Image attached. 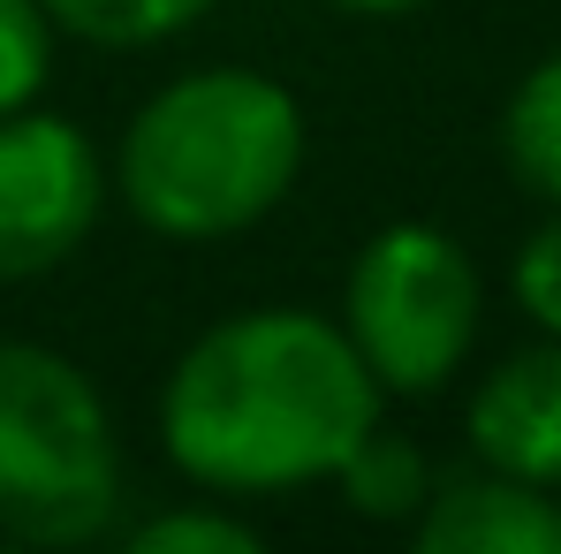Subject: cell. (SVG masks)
<instances>
[{
	"label": "cell",
	"mask_w": 561,
	"mask_h": 554,
	"mask_svg": "<svg viewBox=\"0 0 561 554\" xmlns=\"http://www.w3.org/2000/svg\"><path fill=\"white\" fill-rule=\"evenodd\" d=\"M508 289H516L524 319H531L539 335H554V342H561V205H547V221L524 236Z\"/></svg>",
	"instance_id": "cell-13"
},
{
	"label": "cell",
	"mask_w": 561,
	"mask_h": 554,
	"mask_svg": "<svg viewBox=\"0 0 561 554\" xmlns=\"http://www.w3.org/2000/svg\"><path fill=\"white\" fill-rule=\"evenodd\" d=\"M106 152L84 122L15 106L0 114V289L61 274L106 213Z\"/></svg>",
	"instance_id": "cell-5"
},
{
	"label": "cell",
	"mask_w": 561,
	"mask_h": 554,
	"mask_svg": "<svg viewBox=\"0 0 561 554\" xmlns=\"http://www.w3.org/2000/svg\"><path fill=\"white\" fill-rule=\"evenodd\" d=\"M433 478H440L433 456H425L410 433H387V426H373L350 456L334 463V494H342V509L365 517V524H410V517L425 509Z\"/></svg>",
	"instance_id": "cell-9"
},
{
	"label": "cell",
	"mask_w": 561,
	"mask_h": 554,
	"mask_svg": "<svg viewBox=\"0 0 561 554\" xmlns=\"http://www.w3.org/2000/svg\"><path fill=\"white\" fill-rule=\"evenodd\" d=\"M327 8H342V15H373V23H394V15H417V8H433V0H327Z\"/></svg>",
	"instance_id": "cell-14"
},
{
	"label": "cell",
	"mask_w": 561,
	"mask_h": 554,
	"mask_svg": "<svg viewBox=\"0 0 561 554\" xmlns=\"http://www.w3.org/2000/svg\"><path fill=\"white\" fill-rule=\"evenodd\" d=\"M379 380L342 319L304 304H251L190 335L160 380V456L197 494L280 501L350 456L379 426Z\"/></svg>",
	"instance_id": "cell-1"
},
{
	"label": "cell",
	"mask_w": 561,
	"mask_h": 554,
	"mask_svg": "<svg viewBox=\"0 0 561 554\" xmlns=\"http://www.w3.org/2000/svg\"><path fill=\"white\" fill-rule=\"evenodd\" d=\"M129 463L99 380L54 342H0V540L92 547L122 532Z\"/></svg>",
	"instance_id": "cell-3"
},
{
	"label": "cell",
	"mask_w": 561,
	"mask_h": 554,
	"mask_svg": "<svg viewBox=\"0 0 561 554\" xmlns=\"http://www.w3.org/2000/svg\"><path fill=\"white\" fill-rule=\"evenodd\" d=\"M342 335L379 380V395H440L478 350L485 274L463 244L433 221H387L357 244L342 274Z\"/></svg>",
	"instance_id": "cell-4"
},
{
	"label": "cell",
	"mask_w": 561,
	"mask_h": 554,
	"mask_svg": "<svg viewBox=\"0 0 561 554\" xmlns=\"http://www.w3.org/2000/svg\"><path fill=\"white\" fill-rule=\"evenodd\" d=\"M417 554H561V494L508 471H440L410 517Z\"/></svg>",
	"instance_id": "cell-7"
},
{
	"label": "cell",
	"mask_w": 561,
	"mask_h": 554,
	"mask_svg": "<svg viewBox=\"0 0 561 554\" xmlns=\"http://www.w3.org/2000/svg\"><path fill=\"white\" fill-rule=\"evenodd\" d=\"M501 168L539 205H561V46L539 54L501 106Z\"/></svg>",
	"instance_id": "cell-8"
},
{
	"label": "cell",
	"mask_w": 561,
	"mask_h": 554,
	"mask_svg": "<svg viewBox=\"0 0 561 554\" xmlns=\"http://www.w3.org/2000/svg\"><path fill=\"white\" fill-rule=\"evenodd\" d=\"M54 15L61 38L99 46V54H152L168 38H183L190 23H205L220 0H38Z\"/></svg>",
	"instance_id": "cell-10"
},
{
	"label": "cell",
	"mask_w": 561,
	"mask_h": 554,
	"mask_svg": "<svg viewBox=\"0 0 561 554\" xmlns=\"http://www.w3.org/2000/svg\"><path fill=\"white\" fill-rule=\"evenodd\" d=\"M54 46H61V31L38 0H0V114L38 106L54 77Z\"/></svg>",
	"instance_id": "cell-12"
},
{
	"label": "cell",
	"mask_w": 561,
	"mask_h": 554,
	"mask_svg": "<svg viewBox=\"0 0 561 554\" xmlns=\"http://www.w3.org/2000/svg\"><path fill=\"white\" fill-rule=\"evenodd\" d=\"M122 540H129V554H259L266 547L259 524H251L236 501H220V494H205V501H168V509L122 524Z\"/></svg>",
	"instance_id": "cell-11"
},
{
	"label": "cell",
	"mask_w": 561,
	"mask_h": 554,
	"mask_svg": "<svg viewBox=\"0 0 561 554\" xmlns=\"http://www.w3.org/2000/svg\"><path fill=\"white\" fill-rule=\"evenodd\" d=\"M304 160H311L304 99L266 69L205 61L145 92L106 160V190L160 244H228L266 228L288 205Z\"/></svg>",
	"instance_id": "cell-2"
},
{
	"label": "cell",
	"mask_w": 561,
	"mask_h": 554,
	"mask_svg": "<svg viewBox=\"0 0 561 554\" xmlns=\"http://www.w3.org/2000/svg\"><path fill=\"white\" fill-rule=\"evenodd\" d=\"M470 463L561 494V342H531L485 372L463 403Z\"/></svg>",
	"instance_id": "cell-6"
}]
</instances>
